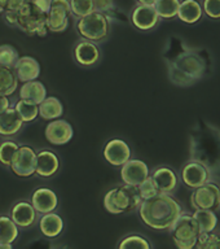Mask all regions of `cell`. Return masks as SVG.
I'll return each instance as SVG.
<instances>
[{"label": "cell", "mask_w": 220, "mask_h": 249, "mask_svg": "<svg viewBox=\"0 0 220 249\" xmlns=\"http://www.w3.org/2000/svg\"><path fill=\"white\" fill-rule=\"evenodd\" d=\"M9 107H12L11 100H9V96L0 95V113L4 112V110L9 108Z\"/></svg>", "instance_id": "60d3db41"}, {"label": "cell", "mask_w": 220, "mask_h": 249, "mask_svg": "<svg viewBox=\"0 0 220 249\" xmlns=\"http://www.w3.org/2000/svg\"><path fill=\"white\" fill-rule=\"evenodd\" d=\"M169 231L172 236L175 245L180 249L196 248L198 235L201 233L193 215L189 213H184V212L180 213Z\"/></svg>", "instance_id": "5b68a950"}, {"label": "cell", "mask_w": 220, "mask_h": 249, "mask_svg": "<svg viewBox=\"0 0 220 249\" xmlns=\"http://www.w3.org/2000/svg\"><path fill=\"white\" fill-rule=\"evenodd\" d=\"M18 79L11 68L0 66V95L11 96L18 89Z\"/></svg>", "instance_id": "484cf974"}, {"label": "cell", "mask_w": 220, "mask_h": 249, "mask_svg": "<svg viewBox=\"0 0 220 249\" xmlns=\"http://www.w3.org/2000/svg\"><path fill=\"white\" fill-rule=\"evenodd\" d=\"M75 29L81 38L99 43L109 36L110 33V21L105 15L100 12L93 11L92 13L77 18Z\"/></svg>", "instance_id": "277c9868"}, {"label": "cell", "mask_w": 220, "mask_h": 249, "mask_svg": "<svg viewBox=\"0 0 220 249\" xmlns=\"http://www.w3.org/2000/svg\"><path fill=\"white\" fill-rule=\"evenodd\" d=\"M182 179L183 183H184L188 188L194 190V188H197V187L205 184L206 182H209V169H207L202 162L190 161V162L186 163V166L183 167Z\"/></svg>", "instance_id": "5bb4252c"}, {"label": "cell", "mask_w": 220, "mask_h": 249, "mask_svg": "<svg viewBox=\"0 0 220 249\" xmlns=\"http://www.w3.org/2000/svg\"><path fill=\"white\" fill-rule=\"evenodd\" d=\"M219 208H220V202H219Z\"/></svg>", "instance_id": "f6af8a7d"}, {"label": "cell", "mask_w": 220, "mask_h": 249, "mask_svg": "<svg viewBox=\"0 0 220 249\" xmlns=\"http://www.w3.org/2000/svg\"><path fill=\"white\" fill-rule=\"evenodd\" d=\"M155 0H137L139 4H147V5H153Z\"/></svg>", "instance_id": "7bdbcfd3"}, {"label": "cell", "mask_w": 220, "mask_h": 249, "mask_svg": "<svg viewBox=\"0 0 220 249\" xmlns=\"http://www.w3.org/2000/svg\"><path fill=\"white\" fill-rule=\"evenodd\" d=\"M19 235L18 226L9 215H0V243L13 244Z\"/></svg>", "instance_id": "4316f807"}, {"label": "cell", "mask_w": 220, "mask_h": 249, "mask_svg": "<svg viewBox=\"0 0 220 249\" xmlns=\"http://www.w3.org/2000/svg\"><path fill=\"white\" fill-rule=\"evenodd\" d=\"M220 202V187L215 183L206 182L194 188L190 196V204L194 209L217 210Z\"/></svg>", "instance_id": "ba28073f"}, {"label": "cell", "mask_w": 220, "mask_h": 249, "mask_svg": "<svg viewBox=\"0 0 220 249\" xmlns=\"http://www.w3.org/2000/svg\"><path fill=\"white\" fill-rule=\"evenodd\" d=\"M118 248L119 249H127V248L151 249L152 245L144 236H141V235H136V233H132V235L124 236L123 239L119 241Z\"/></svg>", "instance_id": "d6a6232c"}, {"label": "cell", "mask_w": 220, "mask_h": 249, "mask_svg": "<svg viewBox=\"0 0 220 249\" xmlns=\"http://www.w3.org/2000/svg\"><path fill=\"white\" fill-rule=\"evenodd\" d=\"M196 248L200 249H220V233L201 232L198 235Z\"/></svg>", "instance_id": "836d02e7"}, {"label": "cell", "mask_w": 220, "mask_h": 249, "mask_svg": "<svg viewBox=\"0 0 220 249\" xmlns=\"http://www.w3.org/2000/svg\"><path fill=\"white\" fill-rule=\"evenodd\" d=\"M64 114V104L56 96H47L39 104V117L43 120L52 121L61 118Z\"/></svg>", "instance_id": "cb8c5ba5"}, {"label": "cell", "mask_w": 220, "mask_h": 249, "mask_svg": "<svg viewBox=\"0 0 220 249\" xmlns=\"http://www.w3.org/2000/svg\"><path fill=\"white\" fill-rule=\"evenodd\" d=\"M27 0H7V8L5 11H18Z\"/></svg>", "instance_id": "f35d334b"}, {"label": "cell", "mask_w": 220, "mask_h": 249, "mask_svg": "<svg viewBox=\"0 0 220 249\" xmlns=\"http://www.w3.org/2000/svg\"><path fill=\"white\" fill-rule=\"evenodd\" d=\"M17 29L26 35H38L46 36L48 33L47 29V13L40 11L31 0H27L22 7L17 11Z\"/></svg>", "instance_id": "3957f363"}, {"label": "cell", "mask_w": 220, "mask_h": 249, "mask_svg": "<svg viewBox=\"0 0 220 249\" xmlns=\"http://www.w3.org/2000/svg\"><path fill=\"white\" fill-rule=\"evenodd\" d=\"M47 97V89L46 86L43 85L42 82L36 81H29L25 82L21 89H19V99L23 100L31 101L34 104H40L44 99Z\"/></svg>", "instance_id": "603a6c76"}, {"label": "cell", "mask_w": 220, "mask_h": 249, "mask_svg": "<svg viewBox=\"0 0 220 249\" xmlns=\"http://www.w3.org/2000/svg\"><path fill=\"white\" fill-rule=\"evenodd\" d=\"M71 11L69 0H52L47 13V29L52 33H62L69 27Z\"/></svg>", "instance_id": "52a82bcc"}, {"label": "cell", "mask_w": 220, "mask_h": 249, "mask_svg": "<svg viewBox=\"0 0 220 249\" xmlns=\"http://www.w3.org/2000/svg\"><path fill=\"white\" fill-rule=\"evenodd\" d=\"M153 5L158 13L159 18L172 19L178 16L180 0H155Z\"/></svg>", "instance_id": "83f0119b"}, {"label": "cell", "mask_w": 220, "mask_h": 249, "mask_svg": "<svg viewBox=\"0 0 220 249\" xmlns=\"http://www.w3.org/2000/svg\"><path fill=\"white\" fill-rule=\"evenodd\" d=\"M31 204L38 214H46L54 212L58 205V197L56 192L46 187H39L31 195Z\"/></svg>", "instance_id": "2e32d148"}, {"label": "cell", "mask_w": 220, "mask_h": 249, "mask_svg": "<svg viewBox=\"0 0 220 249\" xmlns=\"http://www.w3.org/2000/svg\"><path fill=\"white\" fill-rule=\"evenodd\" d=\"M9 169L19 178L33 177L36 169V152L29 145H18Z\"/></svg>", "instance_id": "8992f818"}, {"label": "cell", "mask_w": 220, "mask_h": 249, "mask_svg": "<svg viewBox=\"0 0 220 249\" xmlns=\"http://www.w3.org/2000/svg\"><path fill=\"white\" fill-rule=\"evenodd\" d=\"M203 9L200 1L197 0H183L179 5L178 16L179 19L188 25H194L202 18Z\"/></svg>", "instance_id": "7402d4cb"}, {"label": "cell", "mask_w": 220, "mask_h": 249, "mask_svg": "<svg viewBox=\"0 0 220 249\" xmlns=\"http://www.w3.org/2000/svg\"><path fill=\"white\" fill-rule=\"evenodd\" d=\"M4 21L11 27H16L17 25V11H5L3 13Z\"/></svg>", "instance_id": "74e56055"}, {"label": "cell", "mask_w": 220, "mask_h": 249, "mask_svg": "<svg viewBox=\"0 0 220 249\" xmlns=\"http://www.w3.org/2000/svg\"><path fill=\"white\" fill-rule=\"evenodd\" d=\"M120 169V178L126 184L139 186L140 183L151 175L149 167L141 160H128L127 162L122 165Z\"/></svg>", "instance_id": "4fadbf2b"}, {"label": "cell", "mask_w": 220, "mask_h": 249, "mask_svg": "<svg viewBox=\"0 0 220 249\" xmlns=\"http://www.w3.org/2000/svg\"><path fill=\"white\" fill-rule=\"evenodd\" d=\"M18 58L19 53L15 47L11 46V44H1L0 46V66L13 69V66Z\"/></svg>", "instance_id": "4dcf8cb0"}, {"label": "cell", "mask_w": 220, "mask_h": 249, "mask_svg": "<svg viewBox=\"0 0 220 249\" xmlns=\"http://www.w3.org/2000/svg\"><path fill=\"white\" fill-rule=\"evenodd\" d=\"M18 149V144L15 140H4L0 143V165L1 166H11L12 159Z\"/></svg>", "instance_id": "f546056e"}, {"label": "cell", "mask_w": 220, "mask_h": 249, "mask_svg": "<svg viewBox=\"0 0 220 249\" xmlns=\"http://www.w3.org/2000/svg\"><path fill=\"white\" fill-rule=\"evenodd\" d=\"M203 13L211 19H220V0H203Z\"/></svg>", "instance_id": "8d00e7d4"}, {"label": "cell", "mask_w": 220, "mask_h": 249, "mask_svg": "<svg viewBox=\"0 0 220 249\" xmlns=\"http://www.w3.org/2000/svg\"><path fill=\"white\" fill-rule=\"evenodd\" d=\"M44 135L51 144L64 145L73 139L74 130L70 122L62 118H57V120L50 121V124H47L44 130Z\"/></svg>", "instance_id": "9c48e42d"}, {"label": "cell", "mask_w": 220, "mask_h": 249, "mask_svg": "<svg viewBox=\"0 0 220 249\" xmlns=\"http://www.w3.org/2000/svg\"><path fill=\"white\" fill-rule=\"evenodd\" d=\"M193 217L197 222L201 232H211L217 229L218 217L215 210L211 209H196Z\"/></svg>", "instance_id": "d4e9b609"}, {"label": "cell", "mask_w": 220, "mask_h": 249, "mask_svg": "<svg viewBox=\"0 0 220 249\" xmlns=\"http://www.w3.org/2000/svg\"><path fill=\"white\" fill-rule=\"evenodd\" d=\"M137 186L122 184L106 192L104 197V208L112 214H124L137 210L141 204Z\"/></svg>", "instance_id": "7a4b0ae2"}, {"label": "cell", "mask_w": 220, "mask_h": 249, "mask_svg": "<svg viewBox=\"0 0 220 249\" xmlns=\"http://www.w3.org/2000/svg\"><path fill=\"white\" fill-rule=\"evenodd\" d=\"M151 178L153 179L157 190L161 194H172L178 187V177L172 169L167 166H159L152 171Z\"/></svg>", "instance_id": "d6986e66"}, {"label": "cell", "mask_w": 220, "mask_h": 249, "mask_svg": "<svg viewBox=\"0 0 220 249\" xmlns=\"http://www.w3.org/2000/svg\"><path fill=\"white\" fill-rule=\"evenodd\" d=\"M71 16L75 18H81L95 11L93 0H69Z\"/></svg>", "instance_id": "1f68e13d"}, {"label": "cell", "mask_w": 220, "mask_h": 249, "mask_svg": "<svg viewBox=\"0 0 220 249\" xmlns=\"http://www.w3.org/2000/svg\"><path fill=\"white\" fill-rule=\"evenodd\" d=\"M73 54L75 61L85 68L96 65L101 58V51L97 46V43L83 38L78 40L77 44L74 46Z\"/></svg>", "instance_id": "8fae6325"}, {"label": "cell", "mask_w": 220, "mask_h": 249, "mask_svg": "<svg viewBox=\"0 0 220 249\" xmlns=\"http://www.w3.org/2000/svg\"><path fill=\"white\" fill-rule=\"evenodd\" d=\"M25 122L19 117L15 107H9L4 112L0 113V135L15 136L22 130Z\"/></svg>", "instance_id": "ffe728a7"}, {"label": "cell", "mask_w": 220, "mask_h": 249, "mask_svg": "<svg viewBox=\"0 0 220 249\" xmlns=\"http://www.w3.org/2000/svg\"><path fill=\"white\" fill-rule=\"evenodd\" d=\"M93 7H95V11L106 16L109 21L113 18V13L116 12L114 0H93Z\"/></svg>", "instance_id": "d590c367"}, {"label": "cell", "mask_w": 220, "mask_h": 249, "mask_svg": "<svg viewBox=\"0 0 220 249\" xmlns=\"http://www.w3.org/2000/svg\"><path fill=\"white\" fill-rule=\"evenodd\" d=\"M144 225L155 231H169L176 218L183 212L182 205L171 194H157L153 197L143 200L137 208Z\"/></svg>", "instance_id": "6da1fadb"}, {"label": "cell", "mask_w": 220, "mask_h": 249, "mask_svg": "<svg viewBox=\"0 0 220 249\" xmlns=\"http://www.w3.org/2000/svg\"><path fill=\"white\" fill-rule=\"evenodd\" d=\"M65 227L64 219L61 215L54 212L42 214V218L39 219V229L43 236L47 239H56L62 233Z\"/></svg>", "instance_id": "44dd1931"}, {"label": "cell", "mask_w": 220, "mask_h": 249, "mask_svg": "<svg viewBox=\"0 0 220 249\" xmlns=\"http://www.w3.org/2000/svg\"><path fill=\"white\" fill-rule=\"evenodd\" d=\"M13 71L17 79L22 83L34 81V79H38L40 75V64L33 56H22L17 60L13 66Z\"/></svg>", "instance_id": "ac0fdd59"}, {"label": "cell", "mask_w": 220, "mask_h": 249, "mask_svg": "<svg viewBox=\"0 0 220 249\" xmlns=\"http://www.w3.org/2000/svg\"><path fill=\"white\" fill-rule=\"evenodd\" d=\"M7 8V0H0V15H3Z\"/></svg>", "instance_id": "b9f144b4"}, {"label": "cell", "mask_w": 220, "mask_h": 249, "mask_svg": "<svg viewBox=\"0 0 220 249\" xmlns=\"http://www.w3.org/2000/svg\"><path fill=\"white\" fill-rule=\"evenodd\" d=\"M60 169V159L54 152L43 149L36 153V169L35 174L40 178H51L57 174Z\"/></svg>", "instance_id": "e0dca14e"}, {"label": "cell", "mask_w": 220, "mask_h": 249, "mask_svg": "<svg viewBox=\"0 0 220 249\" xmlns=\"http://www.w3.org/2000/svg\"><path fill=\"white\" fill-rule=\"evenodd\" d=\"M9 217L18 229H30L38 221V212L34 209L33 204L29 201H18L13 205Z\"/></svg>", "instance_id": "9a60e30c"}, {"label": "cell", "mask_w": 220, "mask_h": 249, "mask_svg": "<svg viewBox=\"0 0 220 249\" xmlns=\"http://www.w3.org/2000/svg\"><path fill=\"white\" fill-rule=\"evenodd\" d=\"M31 1L44 13H48L51 9V4H52V0H31Z\"/></svg>", "instance_id": "ab89813d"}, {"label": "cell", "mask_w": 220, "mask_h": 249, "mask_svg": "<svg viewBox=\"0 0 220 249\" xmlns=\"http://www.w3.org/2000/svg\"><path fill=\"white\" fill-rule=\"evenodd\" d=\"M102 155L105 161L112 166L120 167L131 159V148L124 140L112 139L105 145Z\"/></svg>", "instance_id": "7c38bea8"}, {"label": "cell", "mask_w": 220, "mask_h": 249, "mask_svg": "<svg viewBox=\"0 0 220 249\" xmlns=\"http://www.w3.org/2000/svg\"><path fill=\"white\" fill-rule=\"evenodd\" d=\"M13 244H7V243H0V249H12Z\"/></svg>", "instance_id": "ee69618b"}, {"label": "cell", "mask_w": 220, "mask_h": 249, "mask_svg": "<svg viewBox=\"0 0 220 249\" xmlns=\"http://www.w3.org/2000/svg\"><path fill=\"white\" fill-rule=\"evenodd\" d=\"M15 108L25 124H30L39 117V105L31 101L19 99L15 104Z\"/></svg>", "instance_id": "f1b7e54d"}, {"label": "cell", "mask_w": 220, "mask_h": 249, "mask_svg": "<svg viewBox=\"0 0 220 249\" xmlns=\"http://www.w3.org/2000/svg\"><path fill=\"white\" fill-rule=\"evenodd\" d=\"M159 16L154 5L139 4L132 9L131 22L140 31L153 30L159 22Z\"/></svg>", "instance_id": "30bf717a"}, {"label": "cell", "mask_w": 220, "mask_h": 249, "mask_svg": "<svg viewBox=\"0 0 220 249\" xmlns=\"http://www.w3.org/2000/svg\"><path fill=\"white\" fill-rule=\"evenodd\" d=\"M137 190H139L140 197L141 200H148V198L153 197L157 194H159L158 190H157V187H155L154 182H153V179L151 178V175L148 177L144 182H141L137 186Z\"/></svg>", "instance_id": "e575fe53"}]
</instances>
